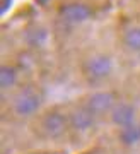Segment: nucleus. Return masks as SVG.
Masks as SVG:
<instances>
[{
  "mask_svg": "<svg viewBox=\"0 0 140 154\" xmlns=\"http://www.w3.org/2000/svg\"><path fill=\"white\" fill-rule=\"evenodd\" d=\"M92 16V9L82 2H70L60 7V17L68 24H81L86 22Z\"/></svg>",
  "mask_w": 140,
  "mask_h": 154,
  "instance_id": "obj_5",
  "label": "nucleus"
},
{
  "mask_svg": "<svg viewBox=\"0 0 140 154\" xmlns=\"http://www.w3.org/2000/svg\"><path fill=\"white\" fill-rule=\"evenodd\" d=\"M44 36H46V31L44 29H32V31H29L27 33V41L31 45H34V46H38V45H41V41L44 39Z\"/></svg>",
  "mask_w": 140,
  "mask_h": 154,
  "instance_id": "obj_11",
  "label": "nucleus"
},
{
  "mask_svg": "<svg viewBox=\"0 0 140 154\" xmlns=\"http://www.w3.org/2000/svg\"><path fill=\"white\" fill-rule=\"evenodd\" d=\"M135 115H137V110L132 103H126V101H120L114 105V108L109 113V118L116 127L123 128V127H128L132 123H135Z\"/></svg>",
  "mask_w": 140,
  "mask_h": 154,
  "instance_id": "obj_7",
  "label": "nucleus"
},
{
  "mask_svg": "<svg viewBox=\"0 0 140 154\" xmlns=\"http://www.w3.org/2000/svg\"><path fill=\"white\" fill-rule=\"evenodd\" d=\"M41 103H43V99L38 91H34L32 88H24L12 98L11 110L19 118H29L34 113H38Z\"/></svg>",
  "mask_w": 140,
  "mask_h": 154,
  "instance_id": "obj_1",
  "label": "nucleus"
},
{
  "mask_svg": "<svg viewBox=\"0 0 140 154\" xmlns=\"http://www.w3.org/2000/svg\"><path fill=\"white\" fill-rule=\"evenodd\" d=\"M84 72L91 81H104L113 74V58L104 53H96L84 62Z\"/></svg>",
  "mask_w": 140,
  "mask_h": 154,
  "instance_id": "obj_2",
  "label": "nucleus"
},
{
  "mask_svg": "<svg viewBox=\"0 0 140 154\" xmlns=\"http://www.w3.org/2000/svg\"><path fill=\"white\" fill-rule=\"evenodd\" d=\"M9 2H11V0H4V2H2V5H4V12L7 11V7H9Z\"/></svg>",
  "mask_w": 140,
  "mask_h": 154,
  "instance_id": "obj_12",
  "label": "nucleus"
},
{
  "mask_svg": "<svg viewBox=\"0 0 140 154\" xmlns=\"http://www.w3.org/2000/svg\"><path fill=\"white\" fill-rule=\"evenodd\" d=\"M120 140L126 146H133L140 142V123H132L128 127L120 128Z\"/></svg>",
  "mask_w": 140,
  "mask_h": 154,
  "instance_id": "obj_9",
  "label": "nucleus"
},
{
  "mask_svg": "<svg viewBox=\"0 0 140 154\" xmlns=\"http://www.w3.org/2000/svg\"><path fill=\"white\" fill-rule=\"evenodd\" d=\"M70 122V130H74L75 134H86L92 130V127L96 123V116L87 110L86 106H79L68 115Z\"/></svg>",
  "mask_w": 140,
  "mask_h": 154,
  "instance_id": "obj_6",
  "label": "nucleus"
},
{
  "mask_svg": "<svg viewBox=\"0 0 140 154\" xmlns=\"http://www.w3.org/2000/svg\"><path fill=\"white\" fill-rule=\"evenodd\" d=\"M123 43L126 45L128 50L140 53V26H132V28H128L125 31Z\"/></svg>",
  "mask_w": 140,
  "mask_h": 154,
  "instance_id": "obj_10",
  "label": "nucleus"
},
{
  "mask_svg": "<svg viewBox=\"0 0 140 154\" xmlns=\"http://www.w3.org/2000/svg\"><path fill=\"white\" fill-rule=\"evenodd\" d=\"M68 128H70L68 116L63 115V113L58 111V110L48 111V113L41 118V132H43L48 139L63 137Z\"/></svg>",
  "mask_w": 140,
  "mask_h": 154,
  "instance_id": "obj_3",
  "label": "nucleus"
},
{
  "mask_svg": "<svg viewBox=\"0 0 140 154\" xmlns=\"http://www.w3.org/2000/svg\"><path fill=\"white\" fill-rule=\"evenodd\" d=\"M19 81V70L14 65H2L0 67V89L9 91Z\"/></svg>",
  "mask_w": 140,
  "mask_h": 154,
  "instance_id": "obj_8",
  "label": "nucleus"
},
{
  "mask_svg": "<svg viewBox=\"0 0 140 154\" xmlns=\"http://www.w3.org/2000/svg\"><path fill=\"white\" fill-rule=\"evenodd\" d=\"M118 101H116V94L113 91H96L87 96L86 99V108L91 111L94 116H102L106 113H111Z\"/></svg>",
  "mask_w": 140,
  "mask_h": 154,
  "instance_id": "obj_4",
  "label": "nucleus"
},
{
  "mask_svg": "<svg viewBox=\"0 0 140 154\" xmlns=\"http://www.w3.org/2000/svg\"><path fill=\"white\" fill-rule=\"evenodd\" d=\"M36 2H38V4H41V5H46L48 2H51V0H36Z\"/></svg>",
  "mask_w": 140,
  "mask_h": 154,
  "instance_id": "obj_13",
  "label": "nucleus"
}]
</instances>
